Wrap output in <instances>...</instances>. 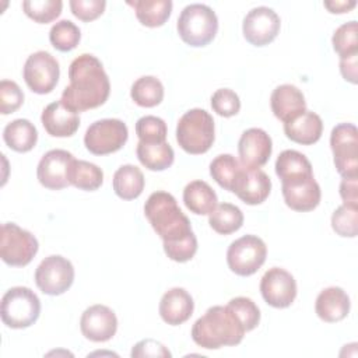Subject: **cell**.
<instances>
[{
    "label": "cell",
    "mask_w": 358,
    "mask_h": 358,
    "mask_svg": "<svg viewBox=\"0 0 358 358\" xmlns=\"http://www.w3.org/2000/svg\"><path fill=\"white\" fill-rule=\"evenodd\" d=\"M144 215L162 239L164 252L171 260L185 263L193 259L197 252L196 235L171 193L164 190L151 193L144 204Z\"/></svg>",
    "instance_id": "1"
},
{
    "label": "cell",
    "mask_w": 358,
    "mask_h": 358,
    "mask_svg": "<svg viewBox=\"0 0 358 358\" xmlns=\"http://www.w3.org/2000/svg\"><path fill=\"white\" fill-rule=\"evenodd\" d=\"M70 84L60 101L74 112H84L103 105L110 92V83L102 63L94 55L77 56L69 67Z\"/></svg>",
    "instance_id": "2"
},
{
    "label": "cell",
    "mask_w": 358,
    "mask_h": 358,
    "mask_svg": "<svg viewBox=\"0 0 358 358\" xmlns=\"http://www.w3.org/2000/svg\"><path fill=\"white\" fill-rule=\"evenodd\" d=\"M243 336L245 329L238 316L228 306L221 305L208 308L192 327L193 341L206 350L238 345Z\"/></svg>",
    "instance_id": "3"
},
{
    "label": "cell",
    "mask_w": 358,
    "mask_h": 358,
    "mask_svg": "<svg viewBox=\"0 0 358 358\" xmlns=\"http://www.w3.org/2000/svg\"><path fill=\"white\" fill-rule=\"evenodd\" d=\"M215 138L213 116L200 108L187 110L178 122L176 141L187 154L199 155L207 152Z\"/></svg>",
    "instance_id": "4"
},
{
    "label": "cell",
    "mask_w": 358,
    "mask_h": 358,
    "mask_svg": "<svg viewBox=\"0 0 358 358\" xmlns=\"http://www.w3.org/2000/svg\"><path fill=\"white\" fill-rule=\"evenodd\" d=\"M176 28L185 43L201 48L214 39L218 31V18L211 7L194 3L180 11Z\"/></svg>",
    "instance_id": "5"
},
{
    "label": "cell",
    "mask_w": 358,
    "mask_h": 358,
    "mask_svg": "<svg viewBox=\"0 0 358 358\" xmlns=\"http://www.w3.org/2000/svg\"><path fill=\"white\" fill-rule=\"evenodd\" d=\"M1 322L10 329L32 326L41 315V301L28 287H13L1 298Z\"/></svg>",
    "instance_id": "6"
},
{
    "label": "cell",
    "mask_w": 358,
    "mask_h": 358,
    "mask_svg": "<svg viewBox=\"0 0 358 358\" xmlns=\"http://www.w3.org/2000/svg\"><path fill=\"white\" fill-rule=\"evenodd\" d=\"M38 249V239L29 231L22 229L14 222L1 225L0 257L6 264L24 267L32 262Z\"/></svg>",
    "instance_id": "7"
},
{
    "label": "cell",
    "mask_w": 358,
    "mask_h": 358,
    "mask_svg": "<svg viewBox=\"0 0 358 358\" xmlns=\"http://www.w3.org/2000/svg\"><path fill=\"white\" fill-rule=\"evenodd\" d=\"M267 246L256 235H243L234 241L227 250V263L231 271L241 277L255 274L266 262Z\"/></svg>",
    "instance_id": "8"
},
{
    "label": "cell",
    "mask_w": 358,
    "mask_h": 358,
    "mask_svg": "<svg viewBox=\"0 0 358 358\" xmlns=\"http://www.w3.org/2000/svg\"><path fill=\"white\" fill-rule=\"evenodd\" d=\"M129 138V130L120 119H101L91 123L84 136L85 148L94 155L119 151Z\"/></svg>",
    "instance_id": "9"
},
{
    "label": "cell",
    "mask_w": 358,
    "mask_h": 358,
    "mask_svg": "<svg viewBox=\"0 0 358 358\" xmlns=\"http://www.w3.org/2000/svg\"><path fill=\"white\" fill-rule=\"evenodd\" d=\"M330 147L334 166L343 178L358 176V130L352 123H340L333 127Z\"/></svg>",
    "instance_id": "10"
},
{
    "label": "cell",
    "mask_w": 358,
    "mask_h": 358,
    "mask_svg": "<svg viewBox=\"0 0 358 358\" xmlns=\"http://www.w3.org/2000/svg\"><path fill=\"white\" fill-rule=\"evenodd\" d=\"M74 281V267L71 262L60 255L45 257L35 270V284L46 295L64 294Z\"/></svg>",
    "instance_id": "11"
},
{
    "label": "cell",
    "mask_w": 358,
    "mask_h": 358,
    "mask_svg": "<svg viewBox=\"0 0 358 358\" xmlns=\"http://www.w3.org/2000/svg\"><path fill=\"white\" fill-rule=\"evenodd\" d=\"M22 77L32 92L41 95L49 94L53 91L60 77L59 62L49 52L38 50L25 60Z\"/></svg>",
    "instance_id": "12"
},
{
    "label": "cell",
    "mask_w": 358,
    "mask_h": 358,
    "mask_svg": "<svg viewBox=\"0 0 358 358\" xmlns=\"http://www.w3.org/2000/svg\"><path fill=\"white\" fill-rule=\"evenodd\" d=\"M281 21L278 14L266 6L252 8L243 18L242 32L245 39L253 46L271 43L280 32Z\"/></svg>",
    "instance_id": "13"
},
{
    "label": "cell",
    "mask_w": 358,
    "mask_h": 358,
    "mask_svg": "<svg viewBox=\"0 0 358 358\" xmlns=\"http://www.w3.org/2000/svg\"><path fill=\"white\" fill-rule=\"evenodd\" d=\"M260 292L267 305L278 309L288 308L296 298V281L287 270L271 267L260 280Z\"/></svg>",
    "instance_id": "14"
},
{
    "label": "cell",
    "mask_w": 358,
    "mask_h": 358,
    "mask_svg": "<svg viewBox=\"0 0 358 358\" xmlns=\"http://www.w3.org/2000/svg\"><path fill=\"white\" fill-rule=\"evenodd\" d=\"M281 192L285 204L295 211L315 210L322 197L320 186L312 175H302L292 179L281 180Z\"/></svg>",
    "instance_id": "15"
},
{
    "label": "cell",
    "mask_w": 358,
    "mask_h": 358,
    "mask_svg": "<svg viewBox=\"0 0 358 358\" xmlns=\"http://www.w3.org/2000/svg\"><path fill=\"white\" fill-rule=\"evenodd\" d=\"M273 151L271 137L259 127L245 130L238 141L239 162L249 169H259L267 164Z\"/></svg>",
    "instance_id": "16"
},
{
    "label": "cell",
    "mask_w": 358,
    "mask_h": 358,
    "mask_svg": "<svg viewBox=\"0 0 358 358\" xmlns=\"http://www.w3.org/2000/svg\"><path fill=\"white\" fill-rule=\"evenodd\" d=\"M83 336L94 343L110 340L117 330V317L115 312L101 303L87 308L80 319Z\"/></svg>",
    "instance_id": "17"
},
{
    "label": "cell",
    "mask_w": 358,
    "mask_h": 358,
    "mask_svg": "<svg viewBox=\"0 0 358 358\" xmlns=\"http://www.w3.org/2000/svg\"><path fill=\"white\" fill-rule=\"evenodd\" d=\"M74 155L66 150H50L39 161L36 176L39 183L50 190H60L69 186V168Z\"/></svg>",
    "instance_id": "18"
},
{
    "label": "cell",
    "mask_w": 358,
    "mask_h": 358,
    "mask_svg": "<svg viewBox=\"0 0 358 358\" xmlns=\"http://www.w3.org/2000/svg\"><path fill=\"white\" fill-rule=\"evenodd\" d=\"M271 180L268 175L259 169H249L242 166L234 186L232 193H235L245 204L257 206L262 204L270 194Z\"/></svg>",
    "instance_id": "19"
},
{
    "label": "cell",
    "mask_w": 358,
    "mask_h": 358,
    "mask_svg": "<svg viewBox=\"0 0 358 358\" xmlns=\"http://www.w3.org/2000/svg\"><path fill=\"white\" fill-rule=\"evenodd\" d=\"M41 122L53 137H70L80 127V116L77 112L67 108L62 101L49 103L41 115Z\"/></svg>",
    "instance_id": "20"
},
{
    "label": "cell",
    "mask_w": 358,
    "mask_h": 358,
    "mask_svg": "<svg viewBox=\"0 0 358 358\" xmlns=\"http://www.w3.org/2000/svg\"><path fill=\"white\" fill-rule=\"evenodd\" d=\"M159 316L161 319L171 324L179 326L190 319L194 310V302L192 295L180 287L168 289L159 301Z\"/></svg>",
    "instance_id": "21"
},
{
    "label": "cell",
    "mask_w": 358,
    "mask_h": 358,
    "mask_svg": "<svg viewBox=\"0 0 358 358\" xmlns=\"http://www.w3.org/2000/svg\"><path fill=\"white\" fill-rule=\"evenodd\" d=\"M270 106L274 116L284 123L306 110V102L302 91L292 84L275 87L270 96Z\"/></svg>",
    "instance_id": "22"
},
{
    "label": "cell",
    "mask_w": 358,
    "mask_h": 358,
    "mask_svg": "<svg viewBox=\"0 0 358 358\" xmlns=\"http://www.w3.org/2000/svg\"><path fill=\"white\" fill-rule=\"evenodd\" d=\"M350 296L340 287H327L316 298L315 312L327 323H336L347 317L350 313Z\"/></svg>",
    "instance_id": "23"
},
{
    "label": "cell",
    "mask_w": 358,
    "mask_h": 358,
    "mask_svg": "<svg viewBox=\"0 0 358 358\" xmlns=\"http://www.w3.org/2000/svg\"><path fill=\"white\" fill-rule=\"evenodd\" d=\"M284 133L294 143L302 145H312L322 137V117L312 110H305L292 120L284 123Z\"/></svg>",
    "instance_id": "24"
},
{
    "label": "cell",
    "mask_w": 358,
    "mask_h": 358,
    "mask_svg": "<svg viewBox=\"0 0 358 358\" xmlns=\"http://www.w3.org/2000/svg\"><path fill=\"white\" fill-rule=\"evenodd\" d=\"M217 194L204 180H193L183 189V203L187 210L197 215H208L217 207Z\"/></svg>",
    "instance_id": "25"
},
{
    "label": "cell",
    "mask_w": 358,
    "mask_h": 358,
    "mask_svg": "<svg viewBox=\"0 0 358 358\" xmlns=\"http://www.w3.org/2000/svg\"><path fill=\"white\" fill-rule=\"evenodd\" d=\"M3 140L17 152H28L38 141V130L28 119H15L4 127Z\"/></svg>",
    "instance_id": "26"
},
{
    "label": "cell",
    "mask_w": 358,
    "mask_h": 358,
    "mask_svg": "<svg viewBox=\"0 0 358 358\" xmlns=\"http://www.w3.org/2000/svg\"><path fill=\"white\" fill-rule=\"evenodd\" d=\"M136 154L143 166L150 171H165L175 159L173 148L166 143H141L138 141Z\"/></svg>",
    "instance_id": "27"
},
{
    "label": "cell",
    "mask_w": 358,
    "mask_h": 358,
    "mask_svg": "<svg viewBox=\"0 0 358 358\" xmlns=\"http://www.w3.org/2000/svg\"><path fill=\"white\" fill-rule=\"evenodd\" d=\"M127 4L134 8L140 24L148 28L164 25L169 18L173 7L171 0H134L127 1Z\"/></svg>",
    "instance_id": "28"
},
{
    "label": "cell",
    "mask_w": 358,
    "mask_h": 358,
    "mask_svg": "<svg viewBox=\"0 0 358 358\" xmlns=\"http://www.w3.org/2000/svg\"><path fill=\"white\" fill-rule=\"evenodd\" d=\"M144 175L136 165L126 164L113 173V190L123 200L137 199L144 190Z\"/></svg>",
    "instance_id": "29"
},
{
    "label": "cell",
    "mask_w": 358,
    "mask_h": 358,
    "mask_svg": "<svg viewBox=\"0 0 358 358\" xmlns=\"http://www.w3.org/2000/svg\"><path fill=\"white\" fill-rule=\"evenodd\" d=\"M67 179L70 185L80 190L94 192L101 187L103 182V172L92 162L74 158L70 164Z\"/></svg>",
    "instance_id": "30"
},
{
    "label": "cell",
    "mask_w": 358,
    "mask_h": 358,
    "mask_svg": "<svg viewBox=\"0 0 358 358\" xmlns=\"http://www.w3.org/2000/svg\"><path fill=\"white\" fill-rule=\"evenodd\" d=\"M210 227L220 235H229L243 225L242 210L231 203H221L208 214Z\"/></svg>",
    "instance_id": "31"
},
{
    "label": "cell",
    "mask_w": 358,
    "mask_h": 358,
    "mask_svg": "<svg viewBox=\"0 0 358 358\" xmlns=\"http://www.w3.org/2000/svg\"><path fill=\"white\" fill-rule=\"evenodd\" d=\"M130 96L138 106L154 108L164 99V85L154 76H143L133 83Z\"/></svg>",
    "instance_id": "32"
},
{
    "label": "cell",
    "mask_w": 358,
    "mask_h": 358,
    "mask_svg": "<svg viewBox=\"0 0 358 358\" xmlns=\"http://www.w3.org/2000/svg\"><path fill=\"white\" fill-rule=\"evenodd\" d=\"M275 173L281 180L312 175L310 161L296 150H284L275 161Z\"/></svg>",
    "instance_id": "33"
},
{
    "label": "cell",
    "mask_w": 358,
    "mask_h": 358,
    "mask_svg": "<svg viewBox=\"0 0 358 358\" xmlns=\"http://www.w3.org/2000/svg\"><path fill=\"white\" fill-rule=\"evenodd\" d=\"M241 169V162L231 154H220L210 164V175L222 189L228 192H232V186Z\"/></svg>",
    "instance_id": "34"
},
{
    "label": "cell",
    "mask_w": 358,
    "mask_h": 358,
    "mask_svg": "<svg viewBox=\"0 0 358 358\" xmlns=\"http://www.w3.org/2000/svg\"><path fill=\"white\" fill-rule=\"evenodd\" d=\"M81 39L80 28L70 20L57 21L49 31V41L52 46L60 52L73 50Z\"/></svg>",
    "instance_id": "35"
},
{
    "label": "cell",
    "mask_w": 358,
    "mask_h": 358,
    "mask_svg": "<svg viewBox=\"0 0 358 358\" xmlns=\"http://www.w3.org/2000/svg\"><path fill=\"white\" fill-rule=\"evenodd\" d=\"M334 52L341 57L358 55V24L357 21H348L340 25L331 38Z\"/></svg>",
    "instance_id": "36"
},
{
    "label": "cell",
    "mask_w": 358,
    "mask_h": 358,
    "mask_svg": "<svg viewBox=\"0 0 358 358\" xmlns=\"http://www.w3.org/2000/svg\"><path fill=\"white\" fill-rule=\"evenodd\" d=\"M63 8L60 0H25L22 1V10L38 24H48L56 20Z\"/></svg>",
    "instance_id": "37"
},
{
    "label": "cell",
    "mask_w": 358,
    "mask_h": 358,
    "mask_svg": "<svg viewBox=\"0 0 358 358\" xmlns=\"http://www.w3.org/2000/svg\"><path fill=\"white\" fill-rule=\"evenodd\" d=\"M333 231L344 238H355L358 234V206L341 204L331 215Z\"/></svg>",
    "instance_id": "38"
},
{
    "label": "cell",
    "mask_w": 358,
    "mask_h": 358,
    "mask_svg": "<svg viewBox=\"0 0 358 358\" xmlns=\"http://www.w3.org/2000/svg\"><path fill=\"white\" fill-rule=\"evenodd\" d=\"M136 134L141 143H164L166 140V123L158 116H143L136 123Z\"/></svg>",
    "instance_id": "39"
},
{
    "label": "cell",
    "mask_w": 358,
    "mask_h": 358,
    "mask_svg": "<svg viewBox=\"0 0 358 358\" xmlns=\"http://www.w3.org/2000/svg\"><path fill=\"white\" fill-rule=\"evenodd\" d=\"M241 320L245 331H250L257 327L260 322V310L257 305L246 296H235L227 305Z\"/></svg>",
    "instance_id": "40"
},
{
    "label": "cell",
    "mask_w": 358,
    "mask_h": 358,
    "mask_svg": "<svg viewBox=\"0 0 358 358\" xmlns=\"http://www.w3.org/2000/svg\"><path fill=\"white\" fill-rule=\"evenodd\" d=\"M213 110L224 117L235 116L241 109V99L238 94L229 88H220L211 96Z\"/></svg>",
    "instance_id": "41"
},
{
    "label": "cell",
    "mask_w": 358,
    "mask_h": 358,
    "mask_svg": "<svg viewBox=\"0 0 358 358\" xmlns=\"http://www.w3.org/2000/svg\"><path fill=\"white\" fill-rule=\"evenodd\" d=\"M24 102V92L15 81H0V113L8 115L15 112Z\"/></svg>",
    "instance_id": "42"
},
{
    "label": "cell",
    "mask_w": 358,
    "mask_h": 358,
    "mask_svg": "<svg viewBox=\"0 0 358 358\" xmlns=\"http://www.w3.org/2000/svg\"><path fill=\"white\" fill-rule=\"evenodd\" d=\"M106 1L105 0H71L70 8L73 15L84 22H90L105 11Z\"/></svg>",
    "instance_id": "43"
},
{
    "label": "cell",
    "mask_w": 358,
    "mask_h": 358,
    "mask_svg": "<svg viewBox=\"0 0 358 358\" xmlns=\"http://www.w3.org/2000/svg\"><path fill=\"white\" fill-rule=\"evenodd\" d=\"M171 355L172 354L164 344L152 338L138 341L131 350L133 358L134 357H171Z\"/></svg>",
    "instance_id": "44"
},
{
    "label": "cell",
    "mask_w": 358,
    "mask_h": 358,
    "mask_svg": "<svg viewBox=\"0 0 358 358\" xmlns=\"http://www.w3.org/2000/svg\"><path fill=\"white\" fill-rule=\"evenodd\" d=\"M340 196L343 204L358 206V176L343 178L340 183Z\"/></svg>",
    "instance_id": "45"
},
{
    "label": "cell",
    "mask_w": 358,
    "mask_h": 358,
    "mask_svg": "<svg viewBox=\"0 0 358 358\" xmlns=\"http://www.w3.org/2000/svg\"><path fill=\"white\" fill-rule=\"evenodd\" d=\"M358 55H352L348 57L340 59V71L345 81H350L351 84H357L358 78Z\"/></svg>",
    "instance_id": "46"
},
{
    "label": "cell",
    "mask_w": 358,
    "mask_h": 358,
    "mask_svg": "<svg viewBox=\"0 0 358 358\" xmlns=\"http://www.w3.org/2000/svg\"><path fill=\"white\" fill-rule=\"evenodd\" d=\"M357 6L355 0H333V1H324V7L333 13V14H341L348 13Z\"/></svg>",
    "instance_id": "47"
}]
</instances>
